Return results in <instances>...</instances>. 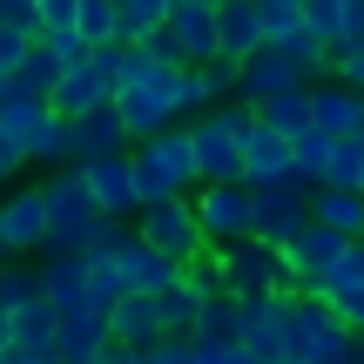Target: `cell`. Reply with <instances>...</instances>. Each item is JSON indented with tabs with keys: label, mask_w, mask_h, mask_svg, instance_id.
Instances as JSON below:
<instances>
[{
	"label": "cell",
	"mask_w": 364,
	"mask_h": 364,
	"mask_svg": "<svg viewBox=\"0 0 364 364\" xmlns=\"http://www.w3.org/2000/svg\"><path fill=\"white\" fill-rule=\"evenodd\" d=\"M115 115L129 129V142H156V135L182 129V68L156 61V54H135L129 75L115 81Z\"/></svg>",
	"instance_id": "1"
},
{
	"label": "cell",
	"mask_w": 364,
	"mask_h": 364,
	"mask_svg": "<svg viewBox=\"0 0 364 364\" xmlns=\"http://www.w3.org/2000/svg\"><path fill=\"white\" fill-rule=\"evenodd\" d=\"M129 176H135V203H176L196 189V156H189V129H169L156 142L129 149Z\"/></svg>",
	"instance_id": "2"
},
{
	"label": "cell",
	"mask_w": 364,
	"mask_h": 364,
	"mask_svg": "<svg viewBox=\"0 0 364 364\" xmlns=\"http://www.w3.org/2000/svg\"><path fill=\"white\" fill-rule=\"evenodd\" d=\"M277 331H284V364H324L344 338H351V331L331 317V304L297 297V290L277 297Z\"/></svg>",
	"instance_id": "3"
},
{
	"label": "cell",
	"mask_w": 364,
	"mask_h": 364,
	"mask_svg": "<svg viewBox=\"0 0 364 364\" xmlns=\"http://www.w3.org/2000/svg\"><path fill=\"white\" fill-rule=\"evenodd\" d=\"M142 54L169 68H209L216 61V0H169V21Z\"/></svg>",
	"instance_id": "4"
},
{
	"label": "cell",
	"mask_w": 364,
	"mask_h": 364,
	"mask_svg": "<svg viewBox=\"0 0 364 364\" xmlns=\"http://www.w3.org/2000/svg\"><path fill=\"white\" fill-rule=\"evenodd\" d=\"M129 230H135V243H149L162 263H176V270H189V263H203V257H209L203 230H196L189 196H176V203H149L142 216L129 223Z\"/></svg>",
	"instance_id": "5"
},
{
	"label": "cell",
	"mask_w": 364,
	"mask_h": 364,
	"mask_svg": "<svg viewBox=\"0 0 364 364\" xmlns=\"http://www.w3.org/2000/svg\"><path fill=\"white\" fill-rule=\"evenodd\" d=\"M41 203H48V250H41V257H75L81 236L102 223V216H95V203H88V182H81L75 169L41 176Z\"/></svg>",
	"instance_id": "6"
},
{
	"label": "cell",
	"mask_w": 364,
	"mask_h": 364,
	"mask_svg": "<svg viewBox=\"0 0 364 364\" xmlns=\"http://www.w3.org/2000/svg\"><path fill=\"white\" fill-rule=\"evenodd\" d=\"M216 270H223V290L230 297H243V304H270V297H284L290 290V277H284V250H270V243H230V250H216Z\"/></svg>",
	"instance_id": "7"
},
{
	"label": "cell",
	"mask_w": 364,
	"mask_h": 364,
	"mask_svg": "<svg viewBox=\"0 0 364 364\" xmlns=\"http://www.w3.org/2000/svg\"><path fill=\"white\" fill-rule=\"evenodd\" d=\"M189 209H196V230H203L209 250H230V243H250V236H257V189H243V182H230V189H196Z\"/></svg>",
	"instance_id": "8"
},
{
	"label": "cell",
	"mask_w": 364,
	"mask_h": 364,
	"mask_svg": "<svg viewBox=\"0 0 364 364\" xmlns=\"http://www.w3.org/2000/svg\"><path fill=\"white\" fill-rule=\"evenodd\" d=\"M230 129H236V142H243V189H277V182H290V142L277 129H263L257 108L230 102Z\"/></svg>",
	"instance_id": "9"
},
{
	"label": "cell",
	"mask_w": 364,
	"mask_h": 364,
	"mask_svg": "<svg viewBox=\"0 0 364 364\" xmlns=\"http://www.w3.org/2000/svg\"><path fill=\"white\" fill-rule=\"evenodd\" d=\"M0 243H7L14 263H34L41 250H48V203H41V182H14L7 196H0Z\"/></svg>",
	"instance_id": "10"
},
{
	"label": "cell",
	"mask_w": 364,
	"mask_h": 364,
	"mask_svg": "<svg viewBox=\"0 0 364 364\" xmlns=\"http://www.w3.org/2000/svg\"><path fill=\"white\" fill-rule=\"evenodd\" d=\"M129 129H122V115H115V102H102V108H88L81 122H68V169H95V162H115V156H129Z\"/></svg>",
	"instance_id": "11"
},
{
	"label": "cell",
	"mask_w": 364,
	"mask_h": 364,
	"mask_svg": "<svg viewBox=\"0 0 364 364\" xmlns=\"http://www.w3.org/2000/svg\"><path fill=\"white\" fill-rule=\"evenodd\" d=\"M304 230H311V189H304L297 176L277 182V189H257V243L284 250L290 236H304Z\"/></svg>",
	"instance_id": "12"
},
{
	"label": "cell",
	"mask_w": 364,
	"mask_h": 364,
	"mask_svg": "<svg viewBox=\"0 0 364 364\" xmlns=\"http://www.w3.org/2000/svg\"><path fill=\"white\" fill-rule=\"evenodd\" d=\"M344 250H351V243H344V236H331V230H317V223H311L304 236H290V243H284V277H290V290H297V297H311V290L338 270Z\"/></svg>",
	"instance_id": "13"
},
{
	"label": "cell",
	"mask_w": 364,
	"mask_h": 364,
	"mask_svg": "<svg viewBox=\"0 0 364 364\" xmlns=\"http://www.w3.org/2000/svg\"><path fill=\"white\" fill-rule=\"evenodd\" d=\"M75 176L88 182V203H95V216H102V223H122V230H129V223L142 216V203H135V176H129V156L95 162V169H75Z\"/></svg>",
	"instance_id": "14"
},
{
	"label": "cell",
	"mask_w": 364,
	"mask_h": 364,
	"mask_svg": "<svg viewBox=\"0 0 364 364\" xmlns=\"http://www.w3.org/2000/svg\"><path fill=\"white\" fill-rule=\"evenodd\" d=\"M290 88H311V81H304L277 48L250 54V61L236 68V108H263V102H277V95H290Z\"/></svg>",
	"instance_id": "15"
},
{
	"label": "cell",
	"mask_w": 364,
	"mask_h": 364,
	"mask_svg": "<svg viewBox=\"0 0 364 364\" xmlns=\"http://www.w3.org/2000/svg\"><path fill=\"white\" fill-rule=\"evenodd\" d=\"M108 95H115V88H108L102 61H95V54H81V61L68 68L61 81H54V95H48V115H54V122H81L88 108H102Z\"/></svg>",
	"instance_id": "16"
},
{
	"label": "cell",
	"mask_w": 364,
	"mask_h": 364,
	"mask_svg": "<svg viewBox=\"0 0 364 364\" xmlns=\"http://www.w3.org/2000/svg\"><path fill=\"white\" fill-rule=\"evenodd\" d=\"M108 277H115V290H122V297H162V290L176 284V263H162L156 250H149V243H135V230H129V243L115 250Z\"/></svg>",
	"instance_id": "17"
},
{
	"label": "cell",
	"mask_w": 364,
	"mask_h": 364,
	"mask_svg": "<svg viewBox=\"0 0 364 364\" xmlns=\"http://www.w3.org/2000/svg\"><path fill=\"white\" fill-rule=\"evenodd\" d=\"M311 129L331 135V142L364 135V95L344 88V81H311Z\"/></svg>",
	"instance_id": "18"
},
{
	"label": "cell",
	"mask_w": 364,
	"mask_h": 364,
	"mask_svg": "<svg viewBox=\"0 0 364 364\" xmlns=\"http://www.w3.org/2000/svg\"><path fill=\"white\" fill-rule=\"evenodd\" d=\"M250 54H263L257 0H216V61L223 68H243Z\"/></svg>",
	"instance_id": "19"
},
{
	"label": "cell",
	"mask_w": 364,
	"mask_h": 364,
	"mask_svg": "<svg viewBox=\"0 0 364 364\" xmlns=\"http://www.w3.org/2000/svg\"><path fill=\"white\" fill-rule=\"evenodd\" d=\"M236 102V68L209 61V68H182V122H203L216 108Z\"/></svg>",
	"instance_id": "20"
},
{
	"label": "cell",
	"mask_w": 364,
	"mask_h": 364,
	"mask_svg": "<svg viewBox=\"0 0 364 364\" xmlns=\"http://www.w3.org/2000/svg\"><path fill=\"white\" fill-rule=\"evenodd\" d=\"M108 344H115V351H149V344H162L156 297H115V311H108Z\"/></svg>",
	"instance_id": "21"
},
{
	"label": "cell",
	"mask_w": 364,
	"mask_h": 364,
	"mask_svg": "<svg viewBox=\"0 0 364 364\" xmlns=\"http://www.w3.org/2000/svg\"><path fill=\"white\" fill-rule=\"evenodd\" d=\"M108 351V317H54V364H102Z\"/></svg>",
	"instance_id": "22"
},
{
	"label": "cell",
	"mask_w": 364,
	"mask_h": 364,
	"mask_svg": "<svg viewBox=\"0 0 364 364\" xmlns=\"http://www.w3.org/2000/svg\"><path fill=\"white\" fill-rule=\"evenodd\" d=\"M311 223L331 236H344V243H358L364 236V196H344V189H311Z\"/></svg>",
	"instance_id": "23"
},
{
	"label": "cell",
	"mask_w": 364,
	"mask_h": 364,
	"mask_svg": "<svg viewBox=\"0 0 364 364\" xmlns=\"http://www.w3.org/2000/svg\"><path fill=\"white\" fill-rule=\"evenodd\" d=\"M169 21V0H115V41L122 48H149Z\"/></svg>",
	"instance_id": "24"
},
{
	"label": "cell",
	"mask_w": 364,
	"mask_h": 364,
	"mask_svg": "<svg viewBox=\"0 0 364 364\" xmlns=\"http://www.w3.org/2000/svg\"><path fill=\"white\" fill-rule=\"evenodd\" d=\"M7 338L21 344V351H54V311H48V297H27L21 311H7Z\"/></svg>",
	"instance_id": "25"
},
{
	"label": "cell",
	"mask_w": 364,
	"mask_h": 364,
	"mask_svg": "<svg viewBox=\"0 0 364 364\" xmlns=\"http://www.w3.org/2000/svg\"><path fill=\"white\" fill-rule=\"evenodd\" d=\"M257 122H263V129H277L284 142L311 135V88H290V95H277V102H263V108H257Z\"/></svg>",
	"instance_id": "26"
},
{
	"label": "cell",
	"mask_w": 364,
	"mask_h": 364,
	"mask_svg": "<svg viewBox=\"0 0 364 364\" xmlns=\"http://www.w3.org/2000/svg\"><path fill=\"white\" fill-rule=\"evenodd\" d=\"M236 331H243V317H236V297L223 290V297H209L203 311H196V344H216V351H230Z\"/></svg>",
	"instance_id": "27"
},
{
	"label": "cell",
	"mask_w": 364,
	"mask_h": 364,
	"mask_svg": "<svg viewBox=\"0 0 364 364\" xmlns=\"http://www.w3.org/2000/svg\"><path fill=\"white\" fill-rule=\"evenodd\" d=\"M196 311H203V297H196V290L182 284V277H176V284H169V290H162V297H156L162 338H196Z\"/></svg>",
	"instance_id": "28"
},
{
	"label": "cell",
	"mask_w": 364,
	"mask_h": 364,
	"mask_svg": "<svg viewBox=\"0 0 364 364\" xmlns=\"http://www.w3.org/2000/svg\"><path fill=\"white\" fill-rule=\"evenodd\" d=\"M257 21H263V48H284L304 34V0H257Z\"/></svg>",
	"instance_id": "29"
},
{
	"label": "cell",
	"mask_w": 364,
	"mask_h": 364,
	"mask_svg": "<svg viewBox=\"0 0 364 364\" xmlns=\"http://www.w3.org/2000/svg\"><path fill=\"white\" fill-rule=\"evenodd\" d=\"M358 182H364V135H351V142H331V169L317 189H344V196H358Z\"/></svg>",
	"instance_id": "30"
},
{
	"label": "cell",
	"mask_w": 364,
	"mask_h": 364,
	"mask_svg": "<svg viewBox=\"0 0 364 364\" xmlns=\"http://www.w3.org/2000/svg\"><path fill=\"white\" fill-rule=\"evenodd\" d=\"M75 34H81V48H108L115 41V0H75Z\"/></svg>",
	"instance_id": "31"
},
{
	"label": "cell",
	"mask_w": 364,
	"mask_h": 364,
	"mask_svg": "<svg viewBox=\"0 0 364 364\" xmlns=\"http://www.w3.org/2000/svg\"><path fill=\"white\" fill-rule=\"evenodd\" d=\"M61 75H68V61H61L54 48H41V41H34V48H27V61H21V75H14V81H21V88H34L41 102H48V95H54V81H61Z\"/></svg>",
	"instance_id": "32"
},
{
	"label": "cell",
	"mask_w": 364,
	"mask_h": 364,
	"mask_svg": "<svg viewBox=\"0 0 364 364\" xmlns=\"http://www.w3.org/2000/svg\"><path fill=\"white\" fill-rule=\"evenodd\" d=\"M351 290H364V243L344 250V257H338V270H331L324 284L311 290V297H317V304H338V297H351Z\"/></svg>",
	"instance_id": "33"
},
{
	"label": "cell",
	"mask_w": 364,
	"mask_h": 364,
	"mask_svg": "<svg viewBox=\"0 0 364 364\" xmlns=\"http://www.w3.org/2000/svg\"><path fill=\"white\" fill-rule=\"evenodd\" d=\"M27 297H41L34 263H0V317H7V311H21Z\"/></svg>",
	"instance_id": "34"
},
{
	"label": "cell",
	"mask_w": 364,
	"mask_h": 364,
	"mask_svg": "<svg viewBox=\"0 0 364 364\" xmlns=\"http://www.w3.org/2000/svg\"><path fill=\"white\" fill-rule=\"evenodd\" d=\"M304 34L317 41V48H338V0H304Z\"/></svg>",
	"instance_id": "35"
},
{
	"label": "cell",
	"mask_w": 364,
	"mask_h": 364,
	"mask_svg": "<svg viewBox=\"0 0 364 364\" xmlns=\"http://www.w3.org/2000/svg\"><path fill=\"white\" fill-rule=\"evenodd\" d=\"M364 48V0H338V48L331 54H351Z\"/></svg>",
	"instance_id": "36"
},
{
	"label": "cell",
	"mask_w": 364,
	"mask_h": 364,
	"mask_svg": "<svg viewBox=\"0 0 364 364\" xmlns=\"http://www.w3.org/2000/svg\"><path fill=\"white\" fill-rule=\"evenodd\" d=\"M27 48H34V41H27V34H14V27H0V81H14V75H21Z\"/></svg>",
	"instance_id": "37"
},
{
	"label": "cell",
	"mask_w": 364,
	"mask_h": 364,
	"mask_svg": "<svg viewBox=\"0 0 364 364\" xmlns=\"http://www.w3.org/2000/svg\"><path fill=\"white\" fill-rule=\"evenodd\" d=\"M142 364H196V338H162V344H149Z\"/></svg>",
	"instance_id": "38"
},
{
	"label": "cell",
	"mask_w": 364,
	"mask_h": 364,
	"mask_svg": "<svg viewBox=\"0 0 364 364\" xmlns=\"http://www.w3.org/2000/svg\"><path fill=\"white\" fill-rule=\"evenodd\" d=\"M331 81H344V88H358V95H364V48L331 54Z\"/></svg>",
	"instance_id": "39"
},
{
	"label": "cell",
	"mask_w": 364,
	"mask_h": 364,
	"mask_svg": "<svg viewBox=\"0 0 364 364\" xmlns=\"http://www.w3.org/2000/svg\"><path fill=\"white\" fill-rule=\"evenodd\" d=\"M14 182H21V156H14V149H7V135H0V196H7Z\"/></svg>",
	"instance_id": "40"
},
{
	"label": "cell",
	"mask_w": 364,
	"mask_h": 364,
	"mask_svg": "<svg viewBox=\"0 0 364 364\" xmlns=\"http://www.w3.org/2000/svg\"><path fill=\"white\" fill-rule=\"evenodd\" d=\"M324 364H364V344H358V338H344V344H338V351H331Z\"/></svg>",
	"instance_id": "41"
},
{
	"label": "cell",
	"mask_w": 364,
	"mask_h": 364,
	"mask_svg": "<svg viewBox=\"0 0 364 364\" xmlns=\"http://www.w3.org/2000/svg\"><path fill=\"white\" fill-rule=\"evenodd\" d=\"M0 364H54V351H21V344H14V351L0 358Z\"/></svg>",
	"instance_id": "42"
},
{
	"label": "cell",
	"mask_w": 364,
	"mask_h": 364,
	"mask_svg": "<svg viewBox=\"0 0 364 364\" xmlns=\"http://www.w3.org/2000/svg\"><path fill=\"white\" fill-rule=\"evenodd\" d=\"M102 364H142V351H115V344H108V351H102Z\"/></svg>",
	"instance_id": "43"
},
{
	"label": "cell",
	"mask_w": 364,
	"mask_h": 364,
	"mask_svg": "<svg viewBox=\"0 0 364 364\" xmlns=\"http://www.w3.org/2000/svg\"><path fill=\"white\" fill-rule=\"evenodd\" d=\"M223 364H257V358H250L243 344H230V351H223Z\"/></svg>",
	"instance_id": "44"
},
{
	"label": "cell",
	"mask_w": 364,
	"mask_h": 364,
	"mask_svg": "<svg viewBox=\"0 0 364 364\" xmlns=\"http://www.w3.org/2000/svg\"><path fill=\"white\" fill-rule=\"evenodd\" d=\"M14 351V338H7V317H0V358H7Z\"/></svg>",
	"instance_id": "45"
},
{
	"label": "cell",
	"mask_w": 364,
	"mask_h": 364,
	"mask_svg": "<svg viewBox=\"0 0 364 364\" xmlns=\"http://www.w3.org/2000/svg\"><path fill=\"white\" fill-rule=\"evenodd\" d=\"M0 263H14V257H7V243H0Z\"/></svg>",
	"instance_id": "46"
},
{
	"label": "cell",
	"mask_w": 364,
	"mask_h": 364,
	"mask_svg": "<svg viewBox=\"0 0 364 364\" xmlns=\"http://www.w3.org/2000/svg\"><path fill=\"white\" fill-rule=\"evenodd\" d=\"M358 243H364V236H358Z\"/></svg>",
	"instance_id": "47"
}]
</instances>
